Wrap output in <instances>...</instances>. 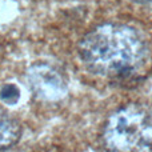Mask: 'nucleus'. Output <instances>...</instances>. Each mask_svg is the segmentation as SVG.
I'll use <instances>...</instances> for the list:
<instances>
[{"instance_id":"2","label":"nucleus","mask_w":152,"mask_h":152,"mask_svg":"<svg viewBox=\"0 0 152 152\" xmlns=\"http://www.w3.org/2000/svg\"><path fill=\"white\" fill-rule=\"evenodd\" d=\"M102 140L108 152H152V110L127 104L105 120Z\"/></svg>"},{"instance_id":"6","label":"nucleus","mask_w":152,"mask_h":152,"mask_svg":"<svg viewBox=\"0 0 152 152\" xmlns=\"http://www.w3.org/2000/svg\"><path fill=\"white\" fill-rule=\"evenodd\" d=\"M134 3L139 5H145V7H152V0H132Z\"/></svg>"},{"instance_id":"5","label":"nucleus","mask_w":152,"mask_h":152,"mask_svg":"<svg viewBox=\"0 0 152 152\" xmlns=\"http://www.w3.org/2000/svg\"><path fill=\"white\" fill-rule=\"evenodd\" d=\"M20 99V89L16 84L7 83L0 87V102L7 105H15Z\"/></svg>"},{"instance_id":"1","label":"nucleus","mask_w":152,"mask_h":152,"mask_svg":"<svg viewBox=\"0 0 152 152\" xmlns=\"http://www.w3.org/2000/svg\"><path fill=\"white\" fill-rule=\"evenodd\" d=\"M79 56L92 74L107 79H127L137 74L148 59L144 37L126 24L95 27L79 43Z\"/></svg>"},{"instance_id":"3","label":"nucleus","mask_w":152,"mask_h":152,"mask_svg":"<svg viewBox=\"0 0 152 152\" xmlns=\"http://www.w3.org/2000/svg\"><path fill=\"white\" fill-rule=\"evenodd\" d=\"M32 91L43 99H58L66 94L67 83L63 75L50 64H35L28 72Z\"/></svg>"},{"instance_id":"4","label":"nucleus","mask_w":152,"mask_h":152,"mask_svg":"<svg viewBox=\"0 0 152 152\" xmlns=\"http://www.w3.org/2000/svg\"><path fill=\"white\" fill-rule=\"evenodd\" d=\"M21 132V124L10 112L0 107V152H4L18 144Z\"/></svg>"}]
</instances>
